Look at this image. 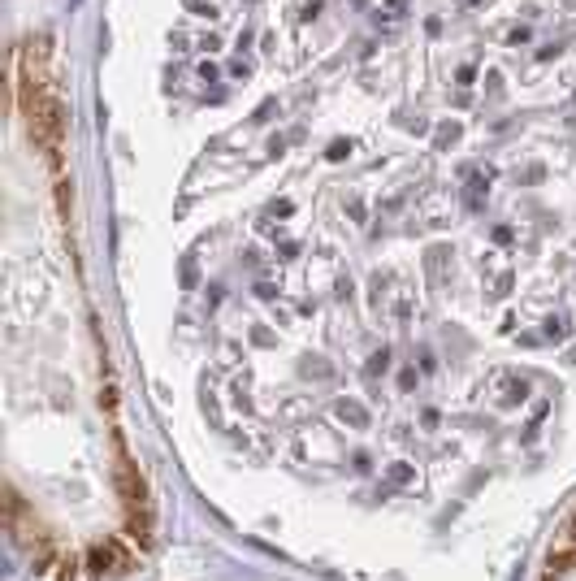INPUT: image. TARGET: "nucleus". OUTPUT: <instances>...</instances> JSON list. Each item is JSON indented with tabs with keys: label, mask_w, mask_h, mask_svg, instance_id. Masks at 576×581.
<instances>
[{
	"label": "nucleus",
	"mask_w": 576,
	"mask_h": 581,
	"mask_svg": "<svg viewBox=\"0 0 576 581\" xmlns=\"http://www.w3.org/2000/svg\"><path fill=\"white\" fill-rule=\"evenodd\" d=\"M542 581H576V512H572V521L563 525V534L555 538V547H551Z\"/></svg>",
	"instance_id": "nucleus-1"
}]
</instances>
